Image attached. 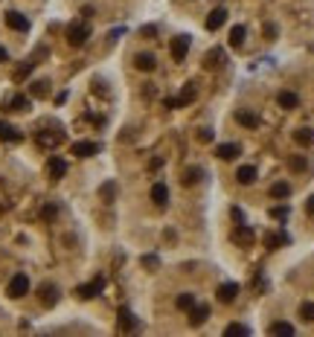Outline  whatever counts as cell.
Wrapping results in <instances>:
<instances>
[{
  "mask_svg": "<svg viewBox=\"0 0 314 337\" xmlns=\"http://www.w3.org/2000/svg\"><path fill=\"white\" fill-rule=\"evenodd\" d=\"M90 38V27L88 24H70V27H67V44L70 47H81L85 44V41H88Z\"/></svg>",
  "mask_w": 314,
  "mask_h": 337,
  "instance_id": "1",
  "label": "cell"
},
{
  "mask_svg": "<svg viewBox=\"0 0 314 337\" xmlns=\"http://www.w3.org/2000/svg\"><path fill=\"white\" fill-rule=\"evenodd\" d=\"M6 293H9L12 300L27 297V293H29V276L27 273H15V276H12V282H9V288H6Z\"/></svg>",
  "mask_w": 314,
  "mask_h": 337,
  "instance_id": "2",
  "label": "cell"
},
{
  "mask_svg": "<svg viewBox=\"0 0 314 337\" xmlns=\"http://www.w3.org/2000/svg\"><path fill=\"white\" fill-rule=\"evenodd\" d=\"M102 288H105V276H96L93 282L79 285V288H76V297H79V300H93V297L102 293Z\"/></svg>",
  "mask_w": 314,
  "mask_h": 337,
  "instance_id": "3",
  "label": "cell"
},
{
  "mask_svg": "<svg viewBox=\"0 0 314 337\" xmlns=\"http://www.w3.org/2000/svg\"><path fill=\"white\" fill-rule=\"evenodd\" d=\"M189 44H192L189 35H178L175 41H172V58H175V61H183L186 53H189Z\"/></svg>",
  "mask_w": 314,
  "mask_h": 337,
  "instance_id": "4",
  "label": "cell"
},
{
  "mask_svg": "<svg viewBox=\"0 0 314 337\" xmlns=\"http://www.w3.org/2000/svg\"><path fill=\"white\" fill-rule=\"evenodd\" d=\"M38 297H41V305H47V308H53L55 302H58V288H55L53 282H47L38 288Z\"/></svg>",
  "mask_w": 314,
  "mask_h": 337,
  "instance_id": "5",
  "label": "cell"
},
{
  "mask_svg": "<svg viewBox=\"0 0 314 337\" xmlns=\"http://www.w3.org/2000/svg\"><path fill=\"white\" fill-rule=\"evenodd\" d=\"M233 241H236V244H242V247H250L253 241H256V236H253V230L247 227V224H236Z\"/></svg>",
  "mask_w": 314,
  "mask_h": 337,
  "instance_id": "6",
  "label": "cell"
},
{
  "mask_svg": "<svg viewBox=\"0 0 314 337\" xmlns=\"http://www.w3.org/2000/svg\"><path fill=\"white\" fill-rule=\"evenodd\" d=\"M195 96H198V88L189 81V85H183V90L178 93V99H175V108H186V105H192L195 102Z\"/></svg>",
  "mask_w": 314,
  "mask_h": 337,
  "instance_id": "7",
  "label": "cell"
},
{
  "mask_svg": "<svg viewBox=\"0 0 314 337\" xmlns=\"http://www.w3.org/2000/svg\"><path fill=\"white\" fill-rule=\"evenodd\" d=\"M239 154H242V145H239V142H221V145L216 149L218 160H236Z\"/></svg>",
  "mask_w": 314,
  "mask_h": 337,
  "instance_id": "8",
  "label": "cell"
},
{
  "mask_svg": "<svg viewBox=\"0 0 314 337\" xmlns=\"http://www.w3.org/2000/svg\"><path fill=\"white\" fill-rule=\"evenodd\" d=\"M224 20H227V9H224V6H218V9L210 12V18H206V29H210V32H216V29L224 27Z\"/></svg>",
  "mask_w": 314,
  "mask_h": 337,
  "instance_id": "9",
  "label": "cell"
},
{
  "mask_svg": "<svg viewBox=\"0 0 314 337\" xmlns=\"http://www.w3.org/2000/svg\"><path fill=\"white\" fill-rule=\"evenodd\" d=\"M47 172H50V178L53 180H61L64 175H67V163H64L61 157H50L47 160Z\"/></svg>",
  "mask_w": 314,
  "mask_h": 337,
  "instance_id": "10",
  "label": "cell"
},
{
  "mask_svg": "<svg viewBox=\"0 0 314 337\" xmlns=\"http://www.w3.org/2000/svg\"><path fill=\"white\" fill-rule=\"evenodd\" d=\"M6 27L15 29V32H27L29 29V20L20 15V12H6Z\"/></svg>",
  "mask_w": 314,
  "mask_h": 337,
  "instance_id": "11",
  "label": "cell"
},
{
  "mask_svg": "<svg viewBox=\"0 0 314 337\" xmlns=\"http://www.w3.org/2000/svg\"><path fill=\"white\" fill-rule=\"evenodd\" d=\"M152 201H154V206H160V209L169 206V189H166V183H154L152 186Z\"/></svg>",
  "mask_w": 314,
  "mask_h": 337,
  "instance_id": "12",
  "label": "cell"
},
{
  "mask_svg": "<svg viewBox=\"0 0 314 337\" xmlns=\"http://www.w3.org/2000/svg\"><path fill=\"white\" fill-rule=\"evenodd\" d=\"M216 297H218V302H233L236 297H239V285H236V282H224V285H218Z\"/></svg>",
  "mask_w": 314,
  "mask_h": 337,
  "instance_id": "13",
  "label": "cell"
},
{
  "mask_svg": "<svg viewBox=\"0 0 314 337\" xmlns=\"http://www.w3.org/2000/svg\"><path fill=\"white\" fill-rule=\"evenodd\" d=\"M70 151L76 157H93V154H99V142H73Z\"/></svg>",
  "mask_w": 314,
  "mask_h": 337,
  "instance_id": "14",
  "label": "cell"
},
{
  "mask_svg": "<svg viewBox=\"0 0 314 337\" xmlns=\"http://www.w3.org/2000/svg\"><path fill=\"white\" fill-rule=\"evenodd\" d=\"M206 317H210V305H204V302L189 308V323H192V326H201V323H206Z\"/></svg>",
  "mask_w": 314,
  "mask_h": 337,
  "instance_id": "15",
  "label": "cell"
},
{
  "mask_svg": "<svg viewBox=\"0 0 314 337\" xmlns=\"http://www.w3.org/2000/svg\"><path fill=\"white\" fill-rule=\"evenodd\" d=\"M277 102H279V108H285V111H294V108L300 105V96H297L294 90H279Z\"/></svg>",
  "mask_w": 314,
  "mask_h": 337,
  "instance_id": "16",
  "label": "cell"
},
{
  "mask_svg": "<svg viewBox=\"0 0 314 337\" xmlns=\"http://www.w3.org/2000/svg\"><path fill=\"white\" fill-rule=\"evenodd\" d=\"M134 67H137V70H143V73H152L154 67H157V58H154L152 53H140L134 58Z\"/></svg>",
  "mask_w": 314,
  "mask_h": 337,
  "instance_id": "17",
  "label": "cell"
},
{
  "mask_svg": "<svg viewBox=\"0 0 314 337\" xmlns=\"http://www.w3.org/2000/svg\"><path fill=\"white\" fill-rule=\"evenodd\" d=\"M0 140H6V142H20V140H24V134H20L15 125L0 122Z\"/></svg>",
  "mask_w": 314,
  "mask_h": 337,
  "instance_id": "18",
  "label": "cell"
},
{
  "mask_svg": "<svg viewBox=\"0 0 314 337\" xmlns=\"http://www.w3.org/2000/svg\"><path fill=\"white\" fill-rule=\"evenodd\" d=\"M236 122L244 125V128H256V125H259V116L253 114V111H236Z\"/></svg>",
  "mask_w": 314,
  "mask_h": 337,
  "instance_id": "19",
  "label": "cell"
},
{
  "mask_svg": "<svg viewBox=\"0 0 314 337\" xmlns=\"http://www.w3.org/2000/svg\"><path fill=\"white\" fill-rule=\"evenodd\" d=\"M236 180H239L242 186H250L253 180H256V166H242L236 172Z\"/></svg>",
  "mask_w": 314,
  "mask_h": 337,
  "instance_id": "20",
  "label": "cell"
},
{
  "mask_svg": "<svg viewBox=\"0 0 314 337\" xmlns=\"http://www.w3.org/2000/svg\"><path fill=\"white\" fill-rule=\"evenodd\" d=\"M291 195V186H288L285 180H277V183H270V198H277V201H282V198Z\"/></svg>",
  "mask_w": 314,
  "mask_h": 337,
  "instance_id": "21",
  "label": "cell"
},
{
  "mask_svg": "<svg viewBox=\"0 0 314 337\" xmlns=\"http://www.w3.org/2000/svg\"><path fill=\"white\" fill-rule=\"evenodd\" d=\"M270 334H282V337H294V326L285 323V320H277L274 326H270Z\"/></svg>",
  "mask_w": 314,
  "mask_h": 337,
  "instance_id": "22",
  "label": "cell"
},
{
  "mask_svg": "<svg viewBox=\"0 0 314 337\" xmlns=\"http://www.w3.org/2000/svg\"><path fill=\"white\" fill-rule=\"evenodd\" d=\"M294 142H300V145H314V131L311 128H297L294 131Z\"/></svg>",
  "mask_w": 314,
  "mask_h": 337,
  "instance_id": "23",
  "label": "cell"
},
{
  "mask_svg": "<svg viewBox=\"0 0 314 337\" xmlns=\"http://www.w3.org/2000/svg\"><path fill=\"white\" fill-rule=\"evenodd\" d=\"M119 328H122V331L137 328V320H134V314H131L128 308H119Z\"/></svg>",
  "mask_w": 314,
  "mask_h": 337,
  "instance_id": "24",
  "label": "cell"
},
{
  "mask_svg": "<svg viewBox=\"0 0 314 337\" xmlns=\"http://www.w3.org/2000/svg\"><path fill=\"white\" fill-rule=\"evenodd\" d=\"M265 244H268L270 250H277L279 244H288V236L285 233H268V236H265Z\"/></svg>",
  "mask_w": 314,
  "mask_h": 337,
  "instance_id": "25",
  "label": "cell"
},
{
  "mask_svg": "<svg viewBox=\"0 0 314 337\" xmlns=\"http://www.w3.org/2000/svg\"><path fill=\"white\" fill-rule=\"evenodd\" d=\"M244 35H247V29L239 24V27H233L230 29V47H242L244 44Z\"/></svg>",
  "mask_w": 314,
  "mask_h": 337,
  "instance_id": "26",
  "label": "cell"
},
{
  "mask_svg": "<svg viewBox=\"0 0 314 337\" xmlns=\"http://www.w3.org/2000/svg\"><path fill=\"white\" fill-rule=\"evenodd\" d=\"M221 55H224V50H221V47L210 50V53H206V58H204V67H206V70H213V67L218 64V58H221Z\"/></svg>",
  "mask_w": 314,
  "mask_h": 337,
  "instance_id": "27",
  "label": "cell"
},
{
  "mask_svg": "<svg viewBox=\"0 0 314 337\" xmlns=\"http://www.w3.org/2000/svg\"><path fill=\"white\" fill-rule=\"evenodd\" d=\"M201 178H204V172H201V168H186V175H183V186H195Z\"/></svg>",
  "mask_w": 314,
  "mask_h": 337,
  "instance_id": "28",
  "label": "cell"
},
{
  "mask_svg": "<svg viewBox=\"0 0 314 337\" xmlns=\"http://www.w3.org/2000/svg\"><path fill=\"white\" fill-rule=\"evenodd\" d=\"M300 320L303 323H314V302H303L300 305Z\"/></svg>",
  "mask_w": 314,
  "mask_h": 337,
  "instance_id": "29",
  "label": "cell"
},
{
  "mask_svg": "<svg viewBox=\"0 0 314 337\" xmlns=\"http://www.w3.org/2000/svg\"><path fill=\"white\" fill-rule=\"evenodd\" d=\"M195 305V293H178V308L180 311H189Z\"/></svg>",
  "mask_w": 314,
  "mask_h": 337,
  "instance_id": "30",
  "label": "cell"
},
{
  "mask_svg": "<svg viewBox=\"0 0 314 337\" xmlns=\"http://www.w3.org/2000/svg\"><path fill=\"white\" fill-rule=\"evenodd\" d=\"M224 334H239V337H247L250 334V328L242 326V323H230V326L224 328Z\"/></svg>",
  "mask_w": 314,
  "mask_h": 337,
  "instance_id": "31",
  "label": "cell"
},
{
  "mask_svg": "<svg viewBox=\"0 0 314 337\" xmlns=\"http://www.w3.org/2000/svg\"><path fill=\"white\" fill-rule=\"evenodd\" d=\"M99 195L105 198V201H114V198H117V183H102V189H99Z\"/></svg>",
  "mask_w": 314,
  "mask_h": 337,
  "instance_id": "32",
  "label": "cell"
},
{
  "mask_svg": "<svg viewBox=\"0 0 314 337\" xmlns=\"http://www.w3.org/2000/svg\"><path fill=\"white\" fill-rule=\"evenodd\" d=\"M29 93H32V96H38V99H44L47 93H50V88H47V81H32Z\"/></svg>",
  "mask_w": 314,
  "mask_h": 337,
  "instance_id": "33",
  "label": "cell"
},
{
  "mask_svg": "<svg viewBox=\"0 0 314 337\" xmlns=\"http://www.w3.org/2000/svg\"><path fill=\"white\" fill-rule=\"evenodd\" d=\"M9 108H12V111H27V108H29V96H12Z\"/></svg>",
  "mask_w": 314,
  "mask_h": 337,
  "instance_id": "34",
  "label": "cell"
},
{
  "mask_svg": "<svg viewBox=\"0 0 314 337\" xmlns=\"http://www.w3.org/2000/svg\"><path fill=\"white\" fill-rule=\"evenodd\" d=\"M270 218H277V221H285V218H288V206H274V209H270Z\"/></svg>",
  "mask_w": 314,
  "mask_h": 337,
  "instance_id": "35",
  "label": "cell"
},
{
  "mask_svg": "<svg viewBox=\"0 0 314 337\" xmlns=\"http://www.w3.org/2000/svg\"><path fill=\"white\" fill-rule=\"evenodd\" d=\"M55 215H58V209H55V204H47L44 209H41V218H47V221H53Z\"/></svg>",
  "mask_w": 314,
  "mask_h": 337,
  "instance_id": "36",
  "label": "cell"
},
{
  "mask_svg": "<svg viewBox=\"0 0 314 337\" xmlns=\"http://www.w3.org/2000/svg\"><path fill=\"white\" fill-rule=\"evenodd\" d=\"M213 137H216L213 128H201V131H198V140H201V142H213Z\"/></svg>",
  "mask_w": 314,
  "mask_h": 337,
  "instance_id": "37",
  "label": "cell"
},
{
  "mask_svg": "<svg viewBox=\"0 0 314 337\" xmlns=\"http://www.w3.org/2000/svg\"><path fill=\"white\" fill-rule=\"evenodd\" d=\"M288 166L294 168V172H303V168H305V157H291V160H288Z\"/></svg>",
  "mask_w": 314,
  "mask_h": 337,
  "instance_id": "38",
  "label": "cell"
},
{
  "mask_svg": "<svg viewBox=\"0 0 314 337\" xmlns=\"http://www.w3.org/2000/svg\"><path fill=\"white\" fill-rule=\"evenodd\" d=\"M230 215H233V221H236V224H247V221H244V213L239 209V206H233V209H230Z\"/></svg>",
  "mask_w": 314,
  "mask_h": 337,
  "instance_id": "39",
  "label": "cell"
},
{
  "mask_svg": "<svg viewBox=\"0 0 314 337\" xmlns=\"http://www.w3.org/2000/svg\"><path fill=\"white\" fill-rule=\"evenodd\" d=\"M143 265L145 267H157V265H160V259H157V256H143Z\"/></svg>",
  "mask_w": 314,
  "mask_h": 337,
  "instance_id": "40",
  "label": "cell"
},
{
  "mask_svg": "<svg viewBox=\"0 0 314 337\" xmlns=\"http://www.w3.org/2000/svg\"><path fill=\"white\" fill-rule=\"evenodd\" d=\"M29 70H32V61H27V64H24V67H20V70L15 73V79H24V76H27Z\"/></svg>",
  "mask_w": 314,
  "mask_h": 337,
  "instance_id": "41",
  "label": "cell"
},
{
  "mask_svg": "<svg viewBox=\"0 0 314 337\" xmlns=\"http://www.w3.org/2000/svg\"><path fill=\"white\" fill-rule=\"evenodd\" d=\"M140 32H143L145 38H152V35H157V27H143Z\"/></svg>",
  "mask_w": 314,
  "mask_h": 337,
  "instance_id": "42",
  "label": "cell"
},
{
  "mask_svg": "<svg viewBox=\"0 0 314 337\" xmlns=\"http://www.w3.org/2000/svg\"><path fill=\"white\" fill-rule=\"evenodd\" d=\"M160 166H163V160H160V157H154L152 163H149V168H152V172H154V168H160Z\"/></svg>",
  "mask_w": 314,
  "mask_h": 337,
  "instance_id": "43",
  "label": "cell"
},
{
  "mask_svg": "<svg viewBox=\"0 0 314 337\" xmlns=\"http://www.w3.org/2000/svg\"><path fill=\"white\" fill-rule=\"evenodd\" d=\"M277 35V27H265V38H274Z\"/></svg>",
  "mask_w": 314,
  "mask_h": 337,
  "instance_id": "44",
  "label": "cell"
},
{
  "mask_svg": "<svg viewBox=\"0 0 314 337\" xmlns=\"http://www.w3.org/2000/svg\"><path fill=\"white\" fill-rule=\"evenodd\" d=\"M305 209H308V215H314V195L308 198V204H305Z\"/></svg>",
  "mask_w": 314,
  "mask_h": 337,
  "instance_id": "45",
  "label": "cell"
},
{
  "mask_svg": "<svg viewBox=\"0 0 314 337\" xmlns=\"http://www.w3.org/2000/svg\"><path fill=\"white\" fill-rule=\"evenodd\" d=\"M0 61H9V53H6L3 47H0Z\"/></svg>",
  "mask_w": 314,
  "mask_h": 337,
  "instance_id": "46",
  "label": "cell"
}]
</instances>
